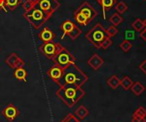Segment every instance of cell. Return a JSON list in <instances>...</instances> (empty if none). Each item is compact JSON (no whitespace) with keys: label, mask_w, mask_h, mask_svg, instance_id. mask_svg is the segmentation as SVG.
I'll return each mask as SVG.
<instances>
[{"label":"cell","mask_w":146,"mask_h":122,"mask_svg":"<svg viewBox=\"0 0 146 122\" xmlns=\"http://www.w3.org/2000/svg\"><path fill=\"white\" fill-rule=\"evenodd\" d=\"M88 80V76L78 67L74 64H71L66 68H64L63 74L62 78L57 80L56 83L60 86H74L81 87L86 84Z\"/></svg>","instance_id":"6da1fadb"},{"label":"cell","mask_w":146,"mask_h":122,"mask_svg":"<svg viewBox=\"0 0 146 122\" xmlns=\"http://www.w3.org/2000/svg\"><path fill=\"white\" fill-rule=\"evenodd\" d=\"M57 97L68 108H73L80 99L84 97L86 92L81 87L66 86L60 87L56 92Z\"/></svg>","instance_id":"7a4b0ae2"},{"label":"cell","mask_w":146,"mask_h":122,"mask_svg":"<svg viewBox=\"0 0 146 122\" xmlns=\"http://www.w3.org/2000/svg\"><path fill=\"white\" fill-rule=\"evenodd\" d=\"M23 16L36 30H38L51 15L45 13L39 8L38 4H36L30 9L26 10L23 14Z\"/></svg>","instance_id":"3957f363"},{"label":"cell","mask_w":146,"mask_h":122,"mask_svg":"<svg viewBox=\"0 0 146 122\" xmlns=\"http://www.w3.org/2000/svg\"><path fill=\"white\" fill-rule=\"evenodd\" d=\"M87 40L97 49H100L102 42L108 38L106 29L100 24L97 23L85 36Z\"/></svg>","instance_id":"277c9868"},{"label":"cell","mask_w":146,"mask_h":122,"mask_svg":"<svg viewBox=\"0 0 146 122\" xmlns=\"http://www.w3.org/2000/svg\"><path fill=\"white\" fill-rule=\"evenodd\" d=\"M52 61L56 65L64 69L69 65L74 64L76 59L66 48L62 47L61 50L56 54V56L52 59Z\"/></svg>","instance_id":"5b68a950"},{"label":"cell","mask_w":146,"mask_h":122,"mask_svg":"<svg viewBox=\"0 0 146 122\" xmlns=\"http://www.w3.org/2000/svg\"><path fill=\"white\" fill-rule=\"evenodd\" d=\"M62 47L63 46H62V44H60L59 43L50 41V42L44 43L42 45L39 46L38 50L45 57L52 60Z\"/></svg>","instance_id":"8992f818"},{"label":"cell","mask_w":146,"mask_h":122,"mask_svg":"<svg viewBox=\"0 0 146 122\" xmlns=\"http://www.w3.org/2000/svg\"><path fill=\"white\" fill-rule=\"evenodd\" d=\"M61 29L63 32V35L62 36V39L64 38V36L68 35L73 40H75L82 32V31L70 20L64 21L61 25Z\"/></svg>","instance_id":"52a82bcc"},{"label":"cell","mask_w":146,"mask_h":122,"mask_svg":"<svg viewBox=\"0 0 146 122\" xmlns=\"http://www.w3.org/2000/svg\"><path fill=\"white\" fill-rule=\"evenodd\" d=\"M38 5L45 13L52 15L60 7V3L57 0H39Z\"/></svg>","instance_id":"ba28073f"},{"label":"cell","mask_w":146,"mask_h":122,"mask_svg":"<svg viewBox=\"0 0 146 122\" xmlns=\"http://www.w3.org/2000/svg\"><path fill=\"white\" fill-rule=\"evenodd\" d=\"M78 12H80L81 14H83L90 21H92L97 15H98V12L97 10L88 3V2H84L78 9L77 10Z\"/></svg>","instance_id":"9c48e42d"},{"label":"cell","mask_w":146,"mask_h":122,"mask_svg":"<svg viewBox=\"0 0 146 122\" xmlns=\"http://www.w3.org/2000/svg\"><path fill=\"white\" fill-rule=\"evenodd\" d=\"M20 115L19 109L12 103L7 105L2 111V115L9 121H13Z\"/></svg>","instance_id":"30bf717a"},{"label":"cell","mask_w":146,"mask_h":122,"mask_svg":"<svg viewBox=\"0 0 146 122\" xmlns=\"http://www.w3.org/2000/svg\"><path fill=\"white\" fill-rule=\"evenodd\" d=\"M5 62L12 69H15L25 65V62L16 53H11L5 60Z\"/></svg>","instance_id":"8fae6325"},{"label":"cell","mask_w":146,"mask_h":122,"mask_svg":"<svg viewBox=\"0 0 146 122\" xmlns=\"http://www.w3.org/2000/svg\"><path fill=\"white\" fill-rule=\"evenodd\" d=\"M63 71H64L63 68H62L61 67L55 64L50 68H49V70L47 71V75L54 82H56L57 80H59L62 78V76L63 74Z\"/></svg>","instance_id":"7c38bea8"},{"label":"cell","mask_w":146,"mask_h":122,"mask_svg":"<svg viewBox=\"0 0 146 122\" xmlns=\"http://www.w3.org/2000/svg\"><path fill=\"white\" fill-rule=\"evenodd\" d=\"M88 65L93 69V70H98L102 65L104 64V59L98 54H94L92 55L90 59L88 60Z\"/></svg>","instance_id":"4fadbf2b"},{"label":"cell","mask_w":146,"mask_h":122,"mask_svg":"<svg viewBox=\"0 0 146 122\" xmlns=\"http://www.w3.org/2000/svg\"><path fill=\"white\" fill-rule=\"evenodd\" d=\"M38 38L44 42V43H46V42H50V41H53V39L55 38V34L53 33V32L48 28V27H44L41 32L38 33Z\"/></svg>","instance_id":"5bb4252c"},{"label":"cell","mask_w":146,"mask_h":122,"mask_svg":"<svg viewBox=\"0 0 146 122\" xmlns=\"http://www.w3.org/2000/svg\"><path fill=\"white\" fill-rule=\"evenodd\" d=\"M14 76L16 80L26 82L27 73L26 69L23 68V67H20V68H17L14 70Z\"/></svg>","instance_id":"9a60e30c"},{"label":"cell","mask_w":146,"mask_h":122,"mask_svg":"<svg viewBox=\"0 0 146 122\" xmlns=\"http://www.w3.org/2000/svg\"><path fill=\"white\" fill-rule=\"evenodd\" d=\"M131 91L136 96V97H139L145 91V87L144 85H142L140 82L137 81L135 83H133V85L131 87Z\"/></svg>","instance_id":"2e32d148"},{"label":"cell","mask_w":146,"mask_h":122,"mask_svg":"<svg viewBox=\"0 0 146 122\" xmlns=\"http://www.w3.org/2000/svg\"><path fill=\"white\" fill-rule=\"evenodd\" d=\"M75 115L80 119V120H84L86 119L88 115H89V110L87 109L86 107H85L84 105H80L76 110H75Z\"/></svg>","instance_id":"e0dca14e"},{"label":"cell","mask_w":146,"mask_h":122,"mask_svg":"<svg viewBox=\"0 0 146 122\" xmlns=\"http://www.w3.org/2000/svg\"><path fill=\"white\" fill-rule=\"evenodd\" d=\"M97 2L102 5L104 11H108L116 4V0H97Z\"/></svg>","instance_id":"ac0fdd59"},{"label":"cell","mask_w":146,"mask_h":122,"mask_svg":"<svg viewBox=\"0 0 146 122\" xmlns=\"http://www.w3.org/2000/svg\"><path fill=\"white\" fill-rule=\"evenodd\" d=\"M74 17L75 21H76L80 25L86 26V25L89 23L88 19H87V18H86L83 14H81L80 12L75 11V12H74Z\"/></svg>","instance_id":"d6986e66"},{"label":"cell","mask_w":146,"mask_h":122,"mask_svg":"<svg viewBox=\"0 0 146 122\" xmlns=\"http://www.w3.org/2000/svg\"><path fill=\"white\" fill-rule=\"evenodd\" d=\"M107 84L108 86H110L112 89L115 90L118 88L119 86H121V80L116 76V75H113L111 76L108 80H107Z\"/></svg>","instance_id":"ffe728a7"},{"label":"cell","mask_w":146,"mask_h":122,"mask_svg":"<svg viewBox=\"0 0 146 122\" xmlns=\"http://www.w3.org/2000/svg\"><path fill=\"white\" fill-rule=\"evenodd\" d=\"M133 85V82L128 76H124L122 80H121V86L123 87L125 91L130 90Z\"/></svg>","instance_id":"44dd1931"},{"label":"cell","mask_w":146,"mask_h":122,"mask_svg":"<svg viewBox=\"0 0 146 122\" xmlns=\"http://www.w3.org/2000/svg\"><path fill=\"white\" fill-rule=\"evenodd\" d=\"M123 21V18L120 15V14L118 13H115L113 14L110 17V22L113 25V26H119L121 22Z\"/></svg>","instance_id":"7402d4cb"},{"label":"cell","mask_w":146,"mask_h":122,"mask_svg":"<svg viewBox=\"0 0 146 122\" xmlns=\"http://www.w3.org/2000/svg\"><path fill=\"white\" fill-rule=\"evenodd\" d=\"M21 3H22V0H5V6L8 7L9 10H14Z\"/></svg>","instance_id":"603a6c76"},{"label":"cell","mask_w":146,"mask_h":122,"mask_svg":"<svg viewBox=\"0 0 146 122\" xmlns=\"http://www.w3.org/2000/svg\"><path fill=\"white\" fill-rule=\"evenodd\" d=\"M132 27H133L135 31H137V32H140V31L144 30V28L145 27V24H144V21L141 20V19H139V18L136 19V20L133 22Z\"/></svg>","instance_id":"cb8c5ba5"},{"label":"cell","mask_w":146,"mask_h":122,"mask_svg":"<svg viewBox=\"0 0 146 122\" xmlns=\"http://www.w3.org/2000/svg\"><path fill=\"white\" fill-rule=\"evenodd\" d=\"M115 9V10L117 11V13L121 15V14L125 13V12L127 10L128 7H127V5L124 2H119V3H116Z\"/></svg>","instance_id":"d4e9b609"},{"label":"cell","mask_w":146,"mask_h":122,"mask_svg":"<svg viewBox=\"0 0 146 122\" xmlns=\"http://www.w3.org/2000/svg\"><path fill=\"white\" fill-rule=\"evenodd\" d=\"M38 2H39V0H26V1L23 3L22 7H23V9H24L25 11H26V10L30 9H31L32 7H33L34 5L38 4Z\"/></svg>","instance_id":"484cf974"},{"label":"cell","mask_w":146,"mask_h":122,"mask_svg":"<svg viewBox=\"0 0 146 122\" xmlns=\"http://www.w3.org/2000/svg\"><path fill=\"white\" fill-rule=\"evenodd\" d=\"M106 32H107V34H108V37L111 38V37H114L115 36L117 33H118V29L116 28L115 26H110L107 29H106Z\"/></svg>","instance_id":"4316f807"},{"label":"cell","mask_w":146,"mask_h":122,"mask_svg":"<svg viewBox=\"0 0 146 122\" xmlns=\"http://www.w3.org/2000/svg\"><path fill=\"white\" fill-rule=\"evenodd\" d=\"M120 47L121 48V50L124 51V52H128L131 48H132V43L128 40H124L121 44H120Z\"/></svg>","instance_id":"83f0119b"},{"label":"cell","mask_w":146,"mask_h":122,"mask_svg":"<svg viewBox=\"0 0 146 122\" xmlns=\"http://www.w3.org/2000/svg\"><path fill=\"white\" fill-rule=\"evenodd\" d=\"M112 44H113V41L111 40V38L108 37V38H106L102 42L100 48H102V49H104V50H106V49H108Z\"/></svg>","instance_id":"f1b7e54d"},{"label":"cell","mask_w":146,"mask_h":122,"mask_svg":"<svg viewBox=\"0 0 146 122\" xmlns=\"http://www.w3.org/2000/svg\"><path fill=\"white\" fill-rule=\"evenodd\" d=\"M60 122H80L79 121V119L76 118V116H74L73 114H68L65 116V118Z\"/></svg>","instance_id":"f546056e"},{"label":"cell","mask_w":146,"mask_h":122,"mask_svg":"<svg viewBox=\"0 0 146 122\" xmlns=\"http://www.w3.org/2000/svg\"><path fill=\"white\" fill-rule=\"evenodd\" d=\"M133 114L138 115H139V116H141V117H143V118H145L146 109L143 107V106H140V107H139V108L135 110V112H134Z\"/></svg>","instance_id":"4dcf8cb0"},{"label":"cell","mask_w":146,"mask_h":122,"mask_svg":"<svg viewBox=\"0 0 146 122\" xmlns=\"http://www.w3.org/2000/svg\"><path fill=\"white\" fill-rule=\"evenodd\" d=\"M132 122H146L145 118H143L138 115L133 114V117H132Z\"/></svg>","instance_id":"1f68e13d"},{"label":"cell","mask_w":146,"mask_h":122,"mask_svg":"<svg viewBox=\"0 0 146 122\" xmlns=\"http://www.w3.org/2000/svg\"><path fill=\"white\" fill-rule=\"evenodd\" d=\"M139 69L141 70V71H143V73L146 74V60H145L144 62H142V63L139 65Z\"/></svg>","instance_id":"d6a6232c"},{"label":"cell","mask_w":146,"mask_h":122,"mask_svg":"<svg viewBox=\"0 0 146 122\" xmlns=\"http://www.w3.org/2000/svg\"><path fill=\"white\" fill-rule=\"evenodd\" d=\"M5 0H0V11L1 10H5L7 12V9H5Z\"/></svg>","instance_id":"836d02e7"},{"label":"cell","mask_w":146,"mask_h":122,"mask_svg":"<svg viewBox=\"0 0 146 122\" xmlns=\"http://www.w3.org/2000/svg\"><path fill=\"white\" fill-rule=\"evenodd\" d=\"M140 37L146 42V27L144 30H142V32L140 33Z\"/></svg>","instance_id":"e575fe53"},{"label":"cell","mask_w":146,"mask_h":122,"mask_svg":"<svg viewBox=\"0 0 146 122\" xmlns=\"http://www.w3.org/2000/svg\"><path fill=\"white\" fill-rule=\"evenodd\" d=\"M144 24H145V27H146V19L145 20V21H144Z\"/></svg>","instance_id":"d590c367"},{"label":"cell","mask_w":146,"mask_h":122,"mask_svg":"<svg viewBox=\"0 0 146 122\" xmlns=\"http://www.w3.org/2000/svg\"><path fill=\"white\" fill-rule=\"evenodd\" d=\"M0 50H1V48H0Z\"/></svg>","instance_id":"8d00e7d4"},{"label":"cell","mask_w":146,"mask_h":122,"mask_svg":"<svg viewBox=\"0 0 146 122\" xmlns=\"http://www.w3.org/2000/svg\"><path fill=\"white\" fill-rule=\"evenodd\" d=\"M145 1H146V0H145Z\"/></svg>","instance_id":"74e56055"}]
</instances>
